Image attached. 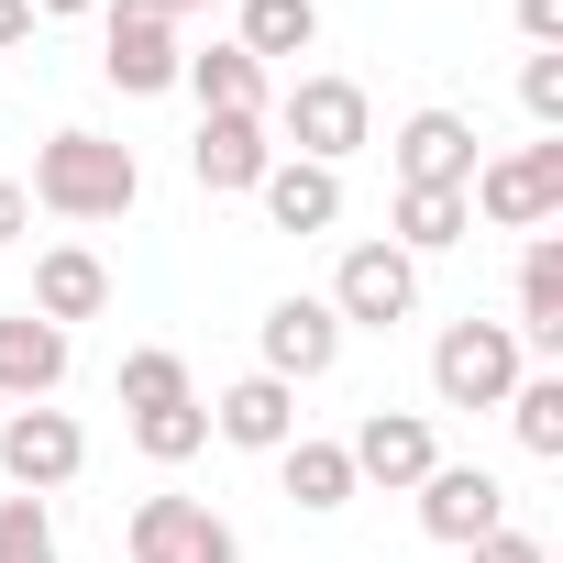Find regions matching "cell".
Returning <instances> with one entry per match:
<instances>
[{
    "instance_id": "obj_21",
    "label": "cell",
    "mask_w": 563,
    "mask_h": 563,
    "mask_svg": "<svg viewBox=\"0 0 563 563\" xmlns=\"http://www.w3.org/2000/svg\"><path fill=\"white\" fill-rule=\"evenodd\" d=\"M276 475H288V497H299L310 519L354 508V453H343V442H321V431H299L288 453H276Z\"/></svg>"
},
{
    "instance_id": "obj_32",
    "label": "cell",
    "mask_w": 563,
    "mask_h": 563,
    "mask_svg": "<svg viewBox=\"0 0 563 563\" xmlns=\"http://www.w3.org/2000/svg\"><path fill=\"white\" fill-rule=\"evenodd\" d=\"M78 12H100V0H34V23H78Z\"/></svg>"
},
{
    "instance_id": "obj_8",
    "label": "cell",
    "mask_w": 563,
    "mask_h": 563,
    "mask_svg": "<svg viewBox=\"0 0 563 563\" xmlns=\"http://www.w3.org/2000/svg\"><path fill=\"white\" fill-rule=\"evenodd\" d=\"M254 354H265L254 376H276V387H321V376L343 365V321H332V299H310V288L276 299V310L254 321Z\"/></svg>"
},
{
    "instance_id": "obj_14",
    "label": "cell",
    "mask_w": 563,
    "mask_h": 563,
    "mask_svg": "<svg viewBox=\"0 0 563 563\" xmlns=\"http://www.w3.org/2000/svg\"><path fill=\"white\" fill-rule=\"evenodd\" d=\"M210 431H221L232 453H288V442H299V387H276V376H232V387L210 398Z\"/></svg>"
},
{
    "instance_id": "obj_27",
    "label": "cell",
    "mask_w": 563,
    "mask_h": 563,
    "mask_svg": "<svg viewBox=\"0 0 563 563\" xmlns=\"http://www.w3.org/2000/svg\"><path fill=\"white\" fill-rule=\"evenodd\" d=\"M519 111H530V122H541V133H563V45H552V56H530V67H519Z\"/></svg>"
},
{
    "instance_id": "obj_7",
    "label": "cell",
    "mask_w": 563,
    "mask_h": 563,
    "mask_svg": "<svg viewBox=\"0 0 563 563\" xmlns=\"http://www.w3.org/2000/svg\"><path fill=\"white\" fill-rule=\"evenodd\" d=\"M321 299H332L343 332H398V321L420 310V265H409L398 243H354V254L332 265V288H321Z\"/></svg>"
},
{
    "instance_id": "obj_17",
    "label": "cell",
    "mask_w": 563,
    "mask_h": 563,
    "mask_svg": "<svg viewBox=\"0 0 563 563\" xmlns=\"http://www.w3.org/2000/svg\"><path fill=\"white\" fill-rule=\"evenodd\" d=\"M254 199H265V221H276V232H332V221H343V166L276 155V166L254 177Z\"/></svg>"
},
{
    "instance_id": "obj_22",
    "label": "cell",
    "mask_w": 563,
    "mask_h": 563,
    "mask_svg": "<svg viewBox=\"0 0 563 563\" xmlns=\"http://www.w3.org/2000/svg\"><path fill=\"white\" fill-rule=\"evenodd\" d=\"M232 12H243V56L254 67H276V56H310L321 45V0H232Z\"/></svg>"
},
{
    "instance_id": "obj_18",
    "label": "cell",
    "mask_w": 563,
    "mask_h": 563,
    "mask_svg": "<svg viewBox=\"0 0 563 563\" xmlns=\"http://www.w3.org/2000/svg\"><path fill=\"white\" fill-rule=\"evenodd\" d=\"M519 354H563V232H530L519 243Z\"/></svg>"
},
{
    "instance_id": "obj_15",
    "label": "cell",
    "mask_w": 563,
    "mask_h": 563,
    "mask_svg": "<svg viewBox=\"0 0 563 563\" xmlns=\"http://www.w3.org/2000/svg\"><path fill=\"white\" fill-rule=\"evenodd\" d=\"M177 89L199 100V122H265V111H276V89H265V67H254L243 45L188 56V67H177Z\"/></svg>"
},
{
    "instance_id": "obj_3",
    "label": "cell",
    "mask_w": 563,
    "mask_h": 563,
    "mask_svg": "<svg viewBox=\"0 0 563 563\" xmlns=\"http://www.w3.org/2000/svg\"><path fill=\"white\" fill-rule=\"evenodd\" d=\"M464 210H475V221H497V232H552V221H563V133L508 144V155H475Z\"/></svg>"
},
{
    "instance_id": "obj_10",
    "label": "cell",
    "mask_w": 563,
    "mask_h": 563,
    "mask_svg": "<svg viewBox=\"0 0 563 563\" xmlns=\"http://www.w3.org/2000/svg\"><path fill=\"white\" fill-rule=\"evenodd\" d=\"M343 453H354V486L409 497V486L442 464V431H431V409H365V431H354Z\"/></svg>"
},
{
    "instance_id": "obj_30",
    "label": "cell",
    "mask_w": 563,
    "mask_h": 563,
    "mask_svg": "<svg viewBox=\"0 0 563 563\" xmlns=\"http://www.w3.org/2000/svg\"><path fill=\"white\" fill-rule=\"evenodd\" d=\"M34 232V199H23V177H0V243H23Z\"/></svg>"
},
{
    "instance_id": "obj_6",
    "label": "cell",
    "mask_w": 563,
    "mask_h": 563,
    "mask_svg": "<svg viewBox=\"0 0 563 563\" xmlns=\"http://www.w3.org/2000/svg\"><path fill=\"white\" fill-rule=\"evenodd\" d=\"M122 552H133V563H243L232 519H221L210 497H177V486L133 497V519H122Z\"/></svg>"
},
{
    "instance_id": "obj_28",
    "label": "cell",
    "mask_w": 563,
    "mask_h": 563,
    "mask_svg": "<svg viewBox=\"0 0 563 563\" xmlns=\"http://www.w3.org/2000/svg\"><path fill=\"white\" fill-rule=\"evenodd\" d=\"M464 563H552L530 530H486V541H464Z\"/></svg>"
},
{
    "instance_id": "obj_9",
    "label": "cell",
    "mask_w": 563,
    "mask_h": 563,
    "mask_svg": "<svg viewBox=\"0 0 563 563\" xmlns=\"http://www.w3.org/2000/svg\"><path fill=\"white\" fill-rule=\"evenodd\" d=\"M78 464H89V431L67 420V409H12L0 420V475H12V497H56V486H78Z\"/></svg>"
},
{
    "instance_id": "obj_16",
    "label": "cell",
    "mask_w": 563,
    "mask_h": 563,
    "mask_svg": "<svg viewBox=\"0 0 563 563\" xmlns=\"http://www.w3.org/2000/svg\"><path fill=\"white\" fill-rule=\"evenodd\" d=\"M56 387H67V332L34 321V310H0V398L34 409V398H56Z\"/></svg>"
},
{
    "instance_id": "obj_11",
    "label": "cell",
    "mask_w": 563,
    "mask_h": 563,
    "mask_svg": "<svg viewBox=\"0 0 563 563\" xmlns=\"http://www.w3.org/2000/svg\"><path fill=\"white\" fill-rule=\"evenodd\" d=\"M409 497H420V530H431V541H453V552H464V541H486V530H508V486H497L486 464H431Z\"/></svg>"
},
{
    "instance_id": "obj_19",
    "label": "cell",
    "mask_w": 563,
    "mask_h": 563,
    "mask_svg": "<svg viewBox=\"0 0 563 563\" xmlns=\"http://www.w3.org/2000/svg\"><path fill=\"white\" fill-rule=\"evenodd\" d=\"M276 166V144H265V122H199V144H188V177L210 188V199H254V177Z\"/></svg>"
},
{
    "instance_id": "obj_12",
    "label": "cell",
    "mask_w": 563,
    "mask_h": 563,
    "mask_svg": "<svg viewBox=\"0 0 563 563\" xmlns=\"http://www.w3.org/2000/svg\"><path fill=\"white\" fill-rule=\"evenodd\" d=\"M475 122L464 111H409L398 133H387V166H398V188H464L475 177Z\"/></svg>"
},
{
    "instance_id": "obj_31",
    "label": "cell",
    "mask_w": 563,
    "mask_h": 563,
    "mask_svg": "<svg viewBox=\"0 0 563 563\" xmlns=\"http://www.w3.org/2000/svg\"><path fill=\"white\" fill-rule=\"evenodd\" d=\"M12 45H34V0H0V56Z\"/></svg>"
},
{
    "instance_id": "obj_24",
    "label": "cell",
    "mask_w": 563,
    "mask_h": 563,
    "mask_svg": "<svg viewBox=\"0 0 563 563\" xmlns=\"http://www.w3.org/2000/svg\"><path fill=\"white\" fill-rule=\"evenodd\" d=\"M133 453H144V464H188V453H210V409H199V398H177V409H133Z\"/></svg>"
},
{
    "instance_id": "obj_4",
    "label": "cell",
    "mask_w": 563,
    "mask_h": 563,
    "mask_svg": "<svg viewBox=\"0 0 563 563\" xmlns=\"http://www.w3.org/2000/svg\"><path fill=\"white\" fill-rule=\"evenodd\" d=\"M519 376H530V354H519L508 321H442V343H431V398L442 409H508Z\"/></svg>"
},
{
    "instance_id": "obj_1",
    "label": "cell",
    "mask_w": 563,
    "mask_h": 563,
    "mask_svg": "<svg viewBox=\"0 0 563 563\" xmlns=\"http://www.w3.org/2000/svg\"><path fill=\"white\" fill-rule=\"evenodd\" d=\"M23 199L56 210V221H122V210L144 199V166H133V144H111V133H45Z\"/></svg>"
},
{
    "instance_id": "obj_2",
    "label": "cell",
    "mask_w": 563,
    "mask_h": 563,
    "mask_svg": "<svg viewBox=\"0 0 563 563\" xmlns=\"http://www.w3.org/2000/svg\"><path fill=\"white\" fill-rule=\"evenodd\" d=\"M265 133H288L276 155H310V166H354L365 144H376V100H365V78H332V67H310L288 100L265 111Z\"/></svg>"
},
{
    "instance_id": "obj_29",
    "label": "cell",
    "mask_w": 563,
    "mask_h": 563,
    "mask_svg": "<svg viewBox=\"0 0 563 563\" xmlns=\"http://www.w3.org/2000/svg\"><path fill=\"white\" fill-rule=\"evenodd\" d=\"M519 34H530V56H552L563 45V0H519Z\"/></svg>"
},
{
    "instance_id": "obj_26",
    "label": "cell",
    "mask_w": 563,
    "mask_h": 563,
    "mask_svg": "<svg viewBox=\"0 0 563 563\" xmlns=\"http://www.w3.org/2000/svg\"><path fill=\"white\" fill-rule=\"evenodd\" d=\"M0 563H67V552H56V508H45V497H0Z\"/></svg>"
},
{
    "instance_id": "obj_33",
    "label": "cell",
    "mask_w": 563,
    "mask_h": 563,
    "mask_svg": "<svg viewBox=\"0 0 563 563\" xmlns=\"http://www.w3.org/2000/svg\"><path fill=\"white\" fill-rule=\"evenodd\" d=\"M155 12H166V23H188V12H210V0H155Z\"/></svg>"
},
{
    "instance_id": "obj_23",
    "label": "cell",
    "mask_w": 563,
    "mask_h": 563,
    "mask_svg": "<svg viewBox=\"0 0 563 563\" xmlns=\"http://www.w3.org/2000/svg\"><path fill=\"white\" fill-rule=\"evenodd\" d=\"M508 431L530 464H563V376H519L508 387Z\"/></svg>"
},
{
    "instance_id": "obj_13",
    "label": "cell",
    "mask_w": 563,
    "mask_h": 563,
    "mask_svg": "<svg viewBox=\"0 0 563 563\" xmlns=\"http://www.w3.org/2000/svg\"><path fill=\"white\" fill-rule=\"evenodd\" d=\"M23 310L56 321V332L100 321V310H111V265H100L89 243H45V254H34V299H23Z\"/></svg>"
},
{
    "instance_id": "obj_25",
    "label": "cell",
    "mask_w": 563,
    "mask_h": 563,
    "mask_svg": "<svg viewBox=\"0 0 563 563\" xmlns=\"http://www.w3.org/2000/svg\"><path fill=\"white\" fill-rule=\"evenodd\" d=\"M177 398H199L188 365H177L166 343H133V354H122V409H177Z\"/></svg>"
},
{
    "instance_id": "obj_20",
    "label": "cell",
    "mask_w": 563,
    "mask_h": 563,
    "mask_svg": "<svg viewBox=\"0 0 563 563\" xmlns=\"http://www.w3.org/2000/svg\"><path fill=\"white\" fill-rule=\"evenodd\" d=\"M464 232H475L464 188H398V199H387V243H398L409 265H420V254H453Z\"/></svg>"
},
{
    "instance_id": "obj_5",
    "label": "cell",
    "mask_w": 563,
    "mask_h": 563,
    "mask_svg": "<svg viewBox=\"0 0 563 563\" xmlns=\"http://www.w3.org/2000/svg\"><path fill=\"white\" fill-rule=\"evenodd\" d=\"M177 67H188V45H177V23L155 12V0H100V78L122 100H166Z\"/></svg>"
}]
</instances>
